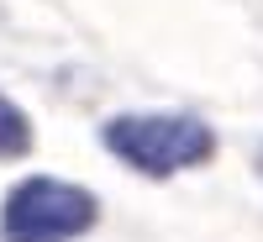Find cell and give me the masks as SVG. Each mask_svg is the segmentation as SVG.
I'll return each mask as SVG.
<instances>
[{
    "instance_id": "1",
    "label": "cell",
    "mask_w": 263,
    "mask_h": 242,
    "mask_svg": "<svg viewBox=\"0 0 263 242\" xmlns=\"http://www.w3.org/2000/svg\"><path fill=\"white\" fill-rule=\"evenodd\" d=\"M100 142L132 174L163 184L174 174L205 169L216 158V126L195 111H121L100 121Z\"/></svg>"
},
{
    "instance_id": "2",
    "label": "cell",
    "mask_w": 263,
    "mask_h": 242,
    "mask_svg": "<svg viewBox=\"0 0 263 242\" xmlns=\"http://www.w3.org/2000/svg\"><path fill=\"white\" fill-rule=\"evenodd\" d=\"M100 221V200L58 174H27L0 200V242H79Z\"/></svg>"
},
{
    "instance_id": "3",
    "label": "cell",
    "mask_w": 263,
    "mask_h": 242,
    "mask_svg": "<svg viewBox=\"0 0 263 242\" xmlns=\"http://www.w3.org/2000/svg\"><path fill=\"white\" fill-rule=\"evenodd\" d=\"M32 147H37V126H32V116L21 111L6 90H0V158L16 163V158H27Z\"/></svg>"
},
{
    "instance_id": "4",
    "label": "cell",
    "mask_w": 263,
    "mask_h": 242,
    "mask_svg": "<svg viewBox=\"0 0 263 242\" xmlns=\"http://www.w3.org/2000/svg\"><path fill=\"white\" fill-rule=\"evenodd\" d=\"M258 174H263V153H258Z\"/></svg>"
}]
</instances>
